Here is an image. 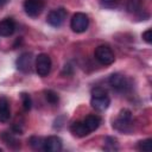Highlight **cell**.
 I'll return each instance as SVG.
<instances>
[{"mask_svg": "<svg viewBox=\"0 0 152 152\" xmlns=\"http://www.w3.org/2000/svg\"><path fill=\"white\" fill-rule=\"evenodd\" d=\"M90 104L91 107L97 110V112H103L106 110L109 104H110V99L107 95V91L101 88V87H96L91 90V100H90Z\"/></svg>", "mask_w": 152, "mask_h": 152, "instance_id": "cell-1", "label": "cell"}, {"mask_svg": "<svg viewBox=\"0 0 152 152\" xmlns=\"http://www.w3.org/2000/svg\"><path fill=\"white\" fill-rule=\"evenodd\" d=\"M132 112L128 109H122L119 113L116 120L113 122V127L121 133H129L132 131Z\"/></svg>", "mask_w": 152, "mask_h": 152, "instance_id": "cell-2", "label": "cell"}, {"mask_svg": "<svg viewBox=\"0 0 152 152\" xmlns=\"http://www.w3.org/2000/svg\"><path fill=\"white\" fill-rule=\"evenodd\" d=\"M94 56H95V59L101 63L102 65H110L114 63L115 61V56H114V52L112 51V49L107 45H99L96 49H95V52H94Z\"/></svg>", "mask_w": 152, "mask_h": 152, "instance_id": "cell-3", "label": "cell"}, {"mask_svg": "<svg viewBox=\"0 0 152 152\" xmlns=\"http://www.w3.org/2000/svg\"><path fill=\"white\" fill-rule=\"evenodd\" d=\"M88 26H89V18L86 13L77 12L72 15L71 21H70V27L74 32L82 33V32L87 31Z\"/></svg>", "mask_w": 152, "mask_h": 152, "instance_id": "cell-4", "label": "cell"}, {"mask_svg": "<svg viewBox=\"0 0 152 152\" xmlns=\"http://www.w3.org/2000/svg\"><path fill=\"white\" fill-rule=\"evenodd\" d=\"M108 82L113 89H115L116 91H120V93L127 91L131 88L129 80L121 74H112L108 78Z\"/></svg>", "mask_w": 152, "mask_h": 152, "instance_id": "cell-5", "label": "cell"}, {"mask_svg": "<svg viewBox=\"0 0 152 152\" xmlns=\"http://www.w3.org/2000/svg\"><path fill=\"white\" fill-rule=\"evenodd\" d=\"M51 58L46 53H39L36 58V71L39 76H48L51 70Z\"/></svg>", "mask_w": 152, "mask_h": 152, "instance_id": "cell-6", "label": "cell"}, {"mask_svg": "<svg viewBox=\"0 0 152 152\" xmlns=\"http://www.w3.org/2000/svg\"><path fill=\"white\" fill-rule=\"evenodd\" d=\"M66 15H68V12L65 8H63V7L55 8L48 14L46 21L49 25H51L53 27H59L66 19Z\"/></svg>", "mask_w": 152, "mask_h": 152, "instance_id": "cell-7", "label": "cell"}, {"mask_svg": "<svg viewBox=\"0 0 152 152\" xmlns=\"http://www.w3.org/2000/svg\"><path fill=\"white\" fill-rule=\"evenodd\" d=\"M45 2L44 0H25L24 10L30 17H38L44 10Z\"/></svg>", "mask_w": 152, "mask_h": 152, "instance_id": "cell-8", "label": "cell"}, {"mask_svg": "<svg viewBox=\"0 0 152 152\" xmlns=\"http://www.w3.org/2000/svg\"><path fill=\"white\" fill-rule=\"evenodd\" d=\"M62 147V139L57 135H50L43 140V150L46 152H59Z\"/></svg>", "mask_w": 152, "mask_h": 152, "instance_id": "cell-9", "label": "cell"}, {"mask_svg": "<svg viewBox=\"0 0 152 152\" xmlns=\"http://www.w3.org/2000/svg\"><path fill=\"white\" fill-rule=\"evenodd\" d=\"M17 68L23 72H30L32 68V55L28 52L21 53L17 59Z\"/></svg>", "mask_w": 152, "mask_h": 152, "instance_id": "cell-10", "label": "cell"}, {"mask_svg": "<svg viewBox=\"0 0 152 152\" xmlns=\"http://www.w3.org/2000/svg\"><path fill=\"white\" fill-rule=\"evenodd\" d=\"M15 31V23L12 18H5L0 21V36L10 37Z\"/></svg>", "mask_w": 152, "mask_h": 152, "instance_id": "cell-11", "label": "cell"}, {"mask_svg": "<svg viewBox=\"0 0 152 152\" xmlns=\"http://www.w3.org/2000/svg\"><path fill=\"white\" fill-rule=\"evenodd\" d=\"M70 132L77 138H83V137H86V135H88L90 133L83 121H75L74 124H71Z\"/></svg>", "mask_w": 152, "mask_h": 152, "instance_id": "cell-12", "label": "cell"}, {"mask_svg": "<svg viewBox=\"0 0 152 152\" xmlns=\"http://www.w3.org/2000/svg\"><path fill=\"white\" fill-rule=\"evenodd\" d=\"M11 118L10 102L6 97H0V122H7Z\"/></svg>", "mask_w": 152, "mask_h": 152, "instance_id": "cell-13", "label": "cell"}, {"mask_svg": "<svg viewBox=\"0 0 152 152\" xmlns=\"http://www.w3.org/2000/svg\"><path fill=\"white\" fill-rule=\"evenodd\" d=\"M83 122L87 126V128L89 129V132L91 133L93 131H95V129L99 128V126L101 124V118L99 115H96V114H90V115H88L83 120Z\"/></svg>", "mask_w": 152, "mask_h": 152, "instance_id": "cell-14", "label": "cell"}, {"mask_svg": "<svg viewBox=\"0 0 152 152\" xmlns=\"http://www.w3.org/2000/svg\"><path fill=\"white\" fill-rule=\"evenodd\" d=\"M0 138L2 139V141H4L7 146H10V147H12V148L19 147V142H18V140L15 139V137L13 135V133L2 132V133L0 134Z\"/></svg>", "mask_w": 152, "mask_h": 152, "instance_id": "cell-15", "label": "cell"}, {"mask_svg": "<svg viewBox=\"0 0 152 152\" xmlns=\"http://www.w3.org/2000/svg\"><path fill=\"white\" fill-rule=\"evenodd\" d=\"M44 95H45V99L49 103L51 104H57L58 101H59V96L57 93H55L53 90H45L44 91Z\"/></svg>", "mask_w": 152, "mask_h": 152, "instance_id": "cell-16", "label": "cell"}, {"mask_svg": "<svg viewBox=\"0 0 152 152\" xmlns=\"http://www.w3.org/2000/svg\"><path fill=\"white\" fill-rule=\"evenodd\" d=\"M138 150L144 151V152H150L152 150V140L151 139H145L138 142Z\"/></svg>", "mask_w": 152, "mask_h": 152, "instance_id": "cell-17", "label": "cell"}, {"mask_svg": "<svg viewBox=\"0 0 152 152\" xmlns=\"http://www.w3.org/2000/svg\"><path fill=\"white\" fill-rule=\"evenodd\" d=\"M20 97H21V103H23L24 109H25L26 112L30 110V109H31V106H32V101H31L30 95H28L27 93H21Z\"/></svg>", "mask_w": 152, "mask_h": 152, "instance_id": "cell-18", "label": "cell"}, {"mask_svg": "<svg viewBox=\"0 0 152 152\" xmlns=\"http://www.w3.org/2000/svg\"><path fill=\"white\" fill-rule=\"evenodd\" d=\"M43 140L44 139H42L39 137H31L28 142L34 150H43Z\"/></svg>", "mask_w": 152, "mask_h": 152, "instance_id": "cell-19", "label": "cell"}, {"mask_svg": "<svg viewBox=\"0 0 152 152\" xmlns=\"http://www.w3.org/2000/svg\"><path fill=\"white\" fill-rule=\"evenodd\" d=\"M106 150H118V140L113 137H107L106 138V146H104Z\"/></svg>", "mask_w": 152, "mask_h": 152, "instance_id": "cell-20", "label": "cell"}, {"mask_svg": "<svg viewBox=\"0 0 152 152\" xmlns=\"http://www.w3.org/2000/svg\"><path fill=\"white\" fill-rule=\"evenodd\" d=\"M140 4H141V0H128L127 8H128L129 12H135V11L139 10Z\"/></svg>", "mask_w": 152, "mask_h": 152, "instance_id": "cell-21", "label": "cell"}, {"mask_svg": "<svg viewBox=\"0 0 152 152\" xmlns=\"http://www.w3.org/2000/svg\"><path fill=\"white\" fill-rule=\"evenodd\" d=\"M118 1L119 0H100V4L103 6V7H107V8H113L118 5Z\"/></svg>", "mask_w": 152, "mask_h": 152, "instance_id": "cell-22", "label": "cell"}, {"mask_svg": "<svg viewBox=\"0 0 152 152\" xmlns=\"http://www.w3.org/2000/svg\"><path fill=\"white\" fill-rule=\"evenodd\" d=\"M142 39H144L147 44H151V43H152V30H151V28L146 30V31L142 33Z\"/></svg>", "mask_w": 152, "mask_h": 152, "instance_id": "cell-23", "label": "cell"}, {"mask_svg": "<svg viewBox=\"0 0 152 152\" xmlns=\"http://www.w3.org/2000/svg\"><path fill=\"white\" fill-rule=\"evenodd\" d=\"M2 1H5V0H0V4H1V2H2Z\"/></svg>", "mask_w": 152, "mask_h": 152, "instance_id": "cell-24", "label": "cell"}, {"mask_svg": "<svg viewBox=\"0 0 152 152\" xmlns=\"http://www.w3.org/2000/svg\"><path fill=\"white\" fill-rule=\"evenodd\" d=\"M1 151H2V148H1V147H0V152H1Z\"/></svg>", "mask_w": 152, "mask_h": 152, "instance_id": "cell-25", "label": "cell"}, {"mask_svg": "<svg viewBox=\"0 0 152 152\" xmlns=\"http://www.w3.org/2000/svg\"><path fill=\"white\" fill-rule=\"evenodd\" d=\"M5 1H6V0H5Z\"/></svg>", "mask_w": 152, "mask_h": 152, "instance_id": "cell-26", "label": "cell"}]
</instances>
